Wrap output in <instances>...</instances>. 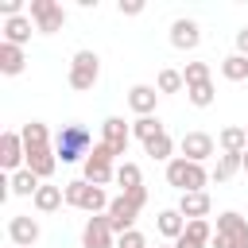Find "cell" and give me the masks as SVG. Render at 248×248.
I'll return each instance as SVG.
<instances>
[{"instance_id":"6da1fadb","label":"cell","mask_w":248,"mask_h":248,"mask_svg":"<svg viewBox=\"0 0 248 248\" xmlns=\"http://www.w3.org/2000/svg\"><path fill=\"white\" fill-rule=\"evenodd\" d=\"M23 151H27V170H35L43 182L58 170V155H54V147H50V132H46V124L43 120H31V124H23Z\"/></svg>"},{"instance_id":"7a4b0ae2","label":"cell","mask_w":248,"mask_h":248,"mask_svg":"<svg viewBox=\"0 0 248 248\" xmlns=\"http://www.w3.org/2000/svg\"><path fill=\"white\" fill-rule=\"evenodd\" d=\"M93 147H97V143H93V136H89L85 124H62V132H58V140H54V155H58L62 163L89 159Z\"/></svg>"},{"instance_id":"3957f363","label":"cell","mask_w":248,"mask_h":248,"mask_svg":"<svg viewBox=\"0 0 248 248\" xmlns=\"http://www.w3.org/2000/svg\"><path fill=\"white\" fill-rule=\"evenodd\" d=\"M209 178H213V174H209L202 163H190V159H182V155H174V159L167 163V182H170L178 194H198V190H205Z\"/></svg>"},{"instance_id":"277c9868","label":"cell","mask_w":248,"mask_h":248,"mask_svg":"<svg viewBox=\"0 0 248 248\" xmlns=\"http://www.w3.org/2000/svg\"><path fill=\"white\" fill-rule=\"evenodd\" d=\"M66 205H74V209H85V213H108V194H105V186H93V182H85V178H74V182H66Z\"/></svg>"},{"instance_id":"5b68a950","label":"cell","mask_w":248,"mask_h":248,"mask_svg":"<svg viewBox=\"0 0 248 248\" xmlns=\"http://www.w3.org/2000/svg\"><path fill=\"white\" fill-rule=\"evenodd\" d=\"M209 248H248V221L236 209H225L217 217V229H213V244Z\"/></svg>"},{"instance_id":"8992f818","label":"cell","mask_w":248,"mask_h":248,"mask_svg":"<svg viewBox=\"0 0 248 248\" xmlns=\"http://www.w3.org/2000/svg\"><path fill=\"white\" fill-rule=\"evenodd\" d=\"M97 78H101V58H97V50H78V54L70 58V74H66L70 89H74V93H85V89L97 85Z\"/></svg>"},{"instance_id":"52a82bcc","label":"cell","mask_w":248,"mask_h":248,"mask_svg":"<svg viewBox=\"0 0 248 248\" xmlns=\"http://www.w3.org/2000/svg\"><path fill=\"white\" fill-rule=\"evenodd\" d=\"M112 151L105 147V143H97L93 151H89V159H85V182H93V186H108V182H116V167H112Z\"/></svg>"},{"instance_id":"ba28073f","label":"cell","mask_w":248,"mask_h":248,"mask_svg":"<svg viewBox=\"0 0 248 248\" xmlns=\"http://www.w3.org/2000/svg\"><path fill=\"white\" fill-rule=\"evenodd\" d=\"M27 16L35 19V31H43V35H54L66 23V12H62L58 0H31V12Z\"/></svg>"},{"instance_id":"9c48e42d","label":"cell","mask_w":248,"mask_h":248,"mask_svg":"<svg viewBox=\"0 0 248 248\" xmlns=\"http://www.w3.org/2000/svg\"><path fill=\"white\" fill-rule=\"evenodd\" d=\"M101 143L112 155H124L132 143V124H124V116H105L101 120Z\"/></svg>"},{"instance_id":"30bf717a","label":"cell","mask_w":248,"mask_h":248,"mask_svg":"<svg viewBox=\"0 0 248 248\" xmlns=\"http://www.w3.org/2000/svg\"><path fill=\"white\" fill-rule=\"evenodd\" d=\"M105 217H108L112 232H120V236H124V232H132V229H136L140 205H136V202H132L128 194H120V198H112V205H108V213H105Z\"/></svg>"},{"instance_id":"8fae6325","label":"cell","mask_w":248,"mask_h":248,"mask_svg":"<svg viewBox=\"0 0 248 248\" xmlns=\"http://www.w3.org/2000/svg\"><path fill=\"white\" fill-rule=\"evenodd\" d=\"M213 136L209 132H186L182 136V143H178V151H182V159H190V163H205L209 155H213Z\"/></svg>"},{"instance_id":"7c38bea8","label":"cell","mask_w":248,"mask_h":248,"mask_svg":"<svg viewBox=\"0 0 248 248\" xmlns=\"http://www.w3.org/2000/svg\"><path fill=\"white\" fill-rule=\"evenodd\" d=\"M19 163H27V151H23V136L19 132H4L0 136V167L4 170H23Z\"/></svg>"},{"instance_id":"4fadbf2b","label":"cell","mask_w":248,"mask_h":248,"mask_svg":"<svg viewBox=\"0 0 248 248\" xmlns=\"http://www.w3.org/2000/svg\"><path fill=\"white\" fill-rule=\"evenodd\" d=\"M81 248H116L112 244V225H108V217H89L85 221V229H81Z\"/></svg>"},{"instance_id":"5bb4252c","label":"cell","mask_w":248,"mask_h":248,"mask_svg":"<svg viewBox=\"0 0 248 248\" xmlns=\"http://www.w3.org/2000/svg\"><path fill=\"white\" fill-rule=\"evenodd\" d=\"M8 236H12L16 248H31V244L39 240V221H35L31 213H16V217L8 221Z\"/></svg>"},{"instance_id":"9a60e30c","label":"cell","mask_w":248,"mask_h":248,"mask_svg":"<svg viewBox=\"0 0 248 248\" xmlns=\"http://www.w3.org/2000/svg\"><path fill=\"white\" fill-rule=\"evenodd\" d=\"M202 43V27L194 19H174L170 23V46L174 50H194Z\"/></svg>"},{"instance_id":"2e32d148","label":"cell","mask_w":248,"mask_h":248,"mask_svg":"<svg viewBox=\"0 0 248 248\" xmlns=\"http://www.w3.org/2000/svg\"><path fill=\"white\" fill-rule=\"evenodd\" d=\"M155 105H159V89L155 85H132L128 89V108L136 116H155Z\"/></svg>"},{"instance_id":"e0dca14e","label":"cell","mask_w":248,"mask_h":248,"mask_svg":"<svg viewBox=\"0 0 248 248\" xmlns=\"http://www.w3.org/2000/svg\"><path fill=\"white\" fill-rule=\"evenodd\" d=\"M213 244V225L209 221H186V232L174 240V248H209Z\"/></svg>"},{"instance_id":"ac0fdd59","label":"cell","mask_w":248,"mask_h":248,"mask_svg":"<svg viewBox=\"0 0 248 248\" xmlns=\"http://www.w3.org/2000/svg\"><path fill=\"white\" fill-rule=\"evenodd\" d=\"M209 205H213V202H209L205 190H198V194H182V198H178V213H182L186 221H205V217H209Z\"/></svg>"},{"instance_id":"d6986e66","label":"cell","mask_w":248,"mask_h":248,"mask_svg":"<svg viewBox=\"0 0 248 248\" xmlns=\"http://www.w3.org/2000/svg\"><path fill=\"white\" fill-rule=\"evenodd\" d=\"M31 31H35V19H31V16H12V19H4V43H12V46L31 43Z\"/></svg>"},{"instance_id":"ffe728a7","label":"cell","mask_w":248,"mask_h":248,"mask_svg":"<svg viewBox=\"0 0 248 248\" xmlns=\"http://www.w3.org/2000/svg\"><path fill=\"white\" fill-rule=\"evenodd\" d=\"M23 66H27V54H23V46L0 43V74H4V78H16V74H23Z\"/></svg>"},{"instance_id":"44dd1931","label":"cell","mask_w":248,"mask_h":248,"mask_svg":"<svg viewBox=\"0 0 248 248\" xmlns=\"http://www.w3.org/2000/svg\"><path fill=\"white\" fill-rule=\"evenodd\" d=\"M39 186H43V178L35 174V170H16L12 178H8V194H19V198H35L39 194Z\"/></svg>"},{"instance_id":"7402d4cb","label":"cell","mask_w":248,"mask_h":248,"mask_svg":"<svg viewBox=\"0 0 248 248\" xmlns=\"http://www.w3.org/2000/svg\"><path fill=\"white\" fill-rule=\"evenodd\" d=\"M31 202H35L39 213H54V209H62V202H66V186H50V182H43L39 194H35Z\"/></svg>"},{"instance_id":"603a6c76","label":"cell","mask_w":248,"mask_h":248,"mask_svg":"<svg viewBox=\"0 0 248 248\" xmlns=\"http://www.w3.org/2000/svg\"><path fill=\"white\" fill-rule=\"evenodd\" d=\"M217 143H221V155H244L248 151V132L244 128H221V136H217Z\"/></svg>"},{"instance_id":"cb8c5ba5","label":"cell","mask_w":248,"mask_h":248,"mask_svg":"<svg viewBox=\"0 0 248 248\" xmlns=\"http://www.w3.org/2000/svg\"><path fill=\"white\" fill-rule=\"evenodd\" d=\"M155 229H159V232H163V236H167V240L174 244V240H178V236L186 232V217H182L178 209H163V213L155 217Z\"/></svg>"},{"instance_id":"d4e9b609","label":"cell","mask_w":248,"mask_h":248,"mask_svg":"<svg viewBox=\"0 0 248 248\" xmlns=\"http://www.w3.org/2000/svg\"><path fill=\"white\" fill-rule=\"evenodd\" d=\"M159 136H167V128H163L159 116H136V124H132V140L151 143V140H159Z\"/></svg>"},{"instance_id":"484cf974","label":"cell","mask_w":248,"mask_h":248,"mask_svg":"<svg viewBox=\"0 0 248 248\" xmlns=\"http://www.w3.org/2000/svg\"><path fill=\"white\" fill-rule=\"evenodd\" d=\"M221 78H225V81H244V78H248V58L236 54V50L225 54V58H221Z\"/></svg>"},{"instance_id":"4316f807","label":"cell","mask_w":248,"mask_h":248,"mask_svg":"<svg viewBox=\"0 0 248 248\" xmlns=\"http://www.w3.org/2000/svg\"><path fill=\"white\" fill-rule=\"evenodd\" d=\"M186 97L194 108H209L217 101V89H213V81H202V85H186Z\"/></svg>"},{"instance_id":"83f0119b","label":"cell","mask_w":248,"mask_h":248,"mask_svg":"<svg viewBox=\"0 0 248 248\" xmlns=\"http://www.w3.org/2000/svg\"><path fill=\"white\" fill-rule=\"evenodd\" d=\"M155 89L159 93H178V89H186V78H182V70H159V78H155Z\"/></svg>"},{"instance_id":"f1b7e54d","label":"cell","mask_w":248,"mask_h":248,"mask_svg":"<svg viewBox=\"0 0 248 248\" xmlns=\"http://www.w3.org/2000/svg\"><path fill=\"white\" fill-rule=\"evenodd\" d=\"M143 151H147L155 163H170V159H174V140H170V136H159V140L143 143Z\"/></svg>"},{"instance_id":"f546056e","label":"cell","mask_w":248,"mask_h":248,"mask_svg":"<svg viewBox=\"0 0 248 248\" xmlns=\"http://www.w3.org/2000/svg\"><path fill=\"white\" fill-rule=\"evenodd\" d=\"M236 170H244L240 155H217V167H213V182H229Z\"/></svg>"},{"instance_id":"4dcf8cb0","label":"cell","mask_w":248,"mask_h":248,"mask_svg":"<svg viewBox=\"0 0 248 248\" xmlns=\"http://www.w3.org/2000/svg\"><path fill=\"white\" fill-rule=\"evenodd\" d=\"M116 186L128 194V190H136V186H143V174H140V167L136 163H120L116 167Z\"/></svg>"},{"instance_id":"1f68e13d","label":"cell","mask_w":248,"mask_h":248,"mask_svg":"<svg viewBox=\"0 0 248 248\" xmlns=\"http://www.w3.org/2000/svg\"><path fill=\"white\" fill-rule=\"evenodd\" d=\"M182 78H186V85H202V81H213V74H209V62H186Z\"/></svg>"},{"instance_id":"d6a6232c","label":"cell","mask_w":248,"mask_h":248,"mask_svg":"<svg viewBox=\"0 0 248 248\" xmlns=\"http://www.w3.org/2000/svg\"><path fill=\"white\" fill-rule=\"evenodd\" d=\"M116 248H147V240H143V232H140V229H132V232L116 236Z\"/></svg>"},{"instance_id":"836d02e7","label":"cell","mask_w":248,"mask_h":248,"mask_svg":"<svg viewBox=\"0 0 248 248\" xmlns=\"http://www.w3.org/2000/svg\"><path fill=\"white\" fill-rule=\"evenodd\" d=\"M0 16H4V19L23 16V0H0Z\"/></svg>"},{"instance_id":"e575fe53","label":"cell","mask_w":248,"mask_h":248,"mask_svg":"<svg viewBox=\"0 0 248 248\" xmlns=\"http://www.w3.org/2000/svg\"><path fill=\"white\" fill-rule=\"evenodd\" d=\"M143 12V0H120V16H140Z\"/></svg>"},{"instance_id":"d590c367","label":"cell","mask_w":248,"mask_h":248,"mask_svg":"<svg viewBox=\"0 0 248 248\" xmlns=\"http://www.w3.org/2000/svg\"><path fill=\"white\" fill-rule=\"evenodd\" d=\"M236 54H244V58H248V27H240V31H236Z\"/></svg>"},{"instance_id":"8d00e7d4","label":"cell","mask_w":248,"mask_h":248,"mask_svg":"<svg viewBox=\"0 0 248 248\" xmlns=\"http://www.w3.org/2000/svg\"><path fill=\"white\" fill-rule=\"evenodd\" d=\"M240 163H244V174H248V151H244V155H240Z\"/></svg>"},{"instance_id":"74e56055","label":"cell","mask_w":248,"mask_h":248,"mask_svg":"<svg viewBox=\"0 0 248 248\" xmlns=\"http://www.w3.org/2000/svg\"><path fill=\"white\" fill-rule=\"evenodd\" d=\"M159 248H174V244H159Z\"/></svg>"},{"instance_id":"f35d334b","label":"cell","mask_w":248,"mask_h":248,"mask_svg":"<svg viewBox=\"0 0 248 248\" xmlns=\"http://www.w3.org/2000/svg\"><path fill=\"white\" fill-rule=\"evenodd\" d=\"M244 132H248V124H244Z\"/></svg>"}]
</instances>
